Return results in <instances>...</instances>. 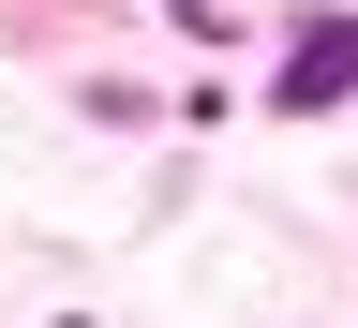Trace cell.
Here are the masks:
<instances>
[{
  "label": "cell",
  "mask_w": 358,
  "mask_h": 328,
  "mask_svg": "<svg viewBox=\"0 0 358 328\" xmlns=\"http://www.w3.org/2000/svg\"><path fill=\"white\" fill-rule=\"evenodd\" d=\"M268 105H284V120H329V105H358V15H313V30L284 45V75H268Z\"/></svg>",
  "instance_id": "obj_1"
},
{
  "label": "cell",
  "mask_w": 358,
  "mask_h": 328,
  "mask_svg": "<svg viewBox=\"0 0 358 328\" xmlns=\"http://www.w3.org/2000/svg\"><path fill=\"white\" fill-rule=\"evenodd\" d=\"M179 15H209V0H179Z\"/></svg>",
  "instance_id": "obj_2"
}]
</instances>
